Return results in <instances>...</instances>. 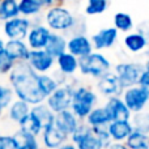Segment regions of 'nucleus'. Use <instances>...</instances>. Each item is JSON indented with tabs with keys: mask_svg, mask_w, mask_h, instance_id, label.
<instances>
[{
	"mask_svg": "<svg viewBox=\"0 0 149 149\" xmlns=\"http://www.w3.org/2000/svg\"><path fill=\"white\" fill-rule=\"evenodd\" d=\"M51 36V30L45 25H34L31 26L28 37V46L30 50H45L47 42Z\"/></svg>",
	"mask_w": 149,
	"mask_h": 149,
	"instance_id": "4468645a",
	"label": "nucleus"
},
{
	"mask_svg": "<svg viewBox=\"0 0 149 149\" xmlns=\"http://www.w3.org/2000/svg\"><path fill=\"white\" fill-rule=\"evenodd\" d=\"M1 115H3V109L0 107V118H1Z\"/></svg>",
	"mask_w": 149,
	"mask_h": 149,
	"instance_id": "c03bdc74",
	"label": "nucleus"
},
{
	"mask_svg": "<svg viewBox=\"0 0 149 149\" xmlns=\"http://www.w3.org/2000/svg\"><path fill=\"white\" fill-rule=\"evenodd\" d=\"M3 88H4V85L0 84V95H1V92H3Z\"/></svg>",
	"mask_w": 149,
	"mask_h": 149,
	"instance_id": "37998d69",
	"label": "nucleus"
},
{
	"mask_svg": "<svg viewBox=\"0 0 149 149\" xmlns=\"http://www.w3.org/2000/svg\"><path fill=\"white\" fill-rule=\"evenodd\" d=\"M71 140L76 149H105L103 143L93 134L92 128L84 122L79 124L77 130L71 136Z\"/></svg>",
	"mask_w": 149,
	"mask_h": 149,
	"instance_id": "0eeeda50",
	"label": "nucleus"
},
{
	"mask_svg": "<svg viewBox=\"0 0 149 149\" xmlns=\"http://www.w3.org/2000/svg\"><path fill=\"white\" fill-rule=\"evenodd\" d=\"M9 82L10 89L18 100L28 105L37 106L46 101V97L42 94L38 86V73L31 70L28 62L16 63L9 73Z\"/></svg>",
	"mask_w": 149,
	"mask_h": 149,
	"instance_id": "f257e3e1",
	"label": "nucleus"
},
{
	"mask_svg": "<svg viewBox=\"0 0 149 149\" xmlns=\"http://www.w3.org/2000/svg\"><path fill=\"white\" fill-rule=\"evenodd\" d=\"M73 90L74 86L72 84L60 85L51 95L46 98V105L54 114L62 113V111L70 110L71 103H72V97H73Z\"/></svg>",
	"mask_w": 149,
	"mask_h": 149,
	"instance_id": "423d86ee",
	"label": "nucleus"
},
{
	"mask_svg": "<svg viewBox=\"0 0 149 149\" xmlns=\"http://www.w3.org/2000/svg\"><path fill=\"white\" fill-rule=\"evenodd\" d=\"M55 3L51 0H47V1L46 0H21L18 3V12H20V15H22V17L28 18L41 13L43 7H47V9H49Z\"/></svg>",
	"mask_w": 149,
	"mask_h": 149,
	"instance_id": "a211bd4d",
	"label": "nucleus"
},
{
	"mask_svg": "<svg viewBox=\"0 0 149 149\" xmlns=\"http://www.w3.org/2000/svg\"><path fill=\"white\" fill-rule=\"evenodd\" d=\"M45 51L51 55L54 59H58L60 55L67 52V39L59 33H51L49 42L45 47Z\"/></svg>",
	"mask_w": 149,
	"mask_h": 149,
	"instance_id": "412c9836",
	"label": "nucleus"
},
{
	"mask_svg": "<svg viewBox=\"0 0 149 149\" xmlns=\"http://www.w3.org/2000/svg\"><path fill=\"white\" fill-rule=\"evenodd\" d=\"M30 105H28L24 101H15L12 102V105L8 109V116H9L10 120L16 122V123H20L29 113H30Z\"/></svg>",
	"mask_w": 149,
	"mask_h": 149,
	"instance_id": "bb28decb",
	"label": "nucleus"
},
{
	"mask_svg": "<svg viewBox=\"0 0 149 149\" xmlns=\"http://www.w3.org/2000/svg\"><path fill=\"white\" fill-rule=\"evenodd\" d=\"M20 16L18 12V3L16 0H4L0 1V20L9 21Z\"/></svg>",
	"mask_w": 149,
	"mask_h": 149,
	"instance_id": "c85d7f7f",
	"label": "nucleus"
},
{
	"mask_svg": "<svg viewBox=\"0 0 149 149\" xmlns=\"http://www.w3.org/2000/svg\"><path fill=\"white\" fill-rule=\"evenodd\" d=\"M98 101V97L90 88L88 86H77L73 90L72 103L70 110L76 115V118L80 122L85 120L86 116L92 113V110L95 107V103Z\"/></svg>",
	"mask_w": 149,
	"mask_h": 149,
	"instance_id": "f03ea898",
	"label": "nucleus"
},
{
	"mask_svg": "<svg viewBox=\"0 0 149 149\" xmlns=\"http://www.w3.org/2000/svg\"><path fill=\"white\" fill-rule=\"evenodd\" d=\"M144 68H145V71H147V72H149V58L147 59V62H145V64H144Z\"/></svg>",
	"mask_w": 149,
	"mask_h": 149,
	"instance_id": "79ce46f5",
	"label": "nucleus"
},
{
	"mask_svg": "<svg viewBox=\"0 0 149 149\" xmlns=\"http://www.w3.org/2000/svg\"><path fill=\"white\" fill-rule=\"evenodd\" d=\"M18 130H22L25 132H29V134L34 135V136H38L39 134H42V127L39 124V122L36 119V116L31 113H29L22 120L18 123Z\"/></svg>",
	"mask_w": 149,
	"mask_h": 149,
	"instance_id": "473e14b6",
	"label": "nucleus"
},
{
	"mask_svg": "<svg viewBox=\"0 0 149 149\" xmlns=\"http://www.w3.org/2000/svg\"><path fill=\"white\" fill-rule=\"evenodd\" d=\"M59 149H76V147H74L72 143H65V144L62 145Z\"/></svg>",
	"mask_w": 149,
	"mask_h": 149,
	"instance_id": "ea45409f",
	"label": "nucleus"
},
{
	"mask_svg": "<svg viewBox=\"0 0 149 149\" xmlns=\"http://www.w3.org/2000/svg\"><path fill=\"white\" fill-rule=\"evenodd\" d=\"M85 123L89 127H101V126H109L111 122L105 106H98V107L93 109L92 113L86 116Z\"/></svg>",
	"mask_w": 149,
	"mask_h": 149,
	"instance_id": "b1692460",
	"label": "nucleus"
},
{
	"mask_svg": "<svg viewBox=\"0 0 149 149\" xmlns=\"http://www.w3.org/2000/svg\"><path fill=\"white\" fill-rule=\"evenodd\" d=\"M130 149H149V135L134 131L124 141Z\"/></svg>",
	"mask_w": 149,
	"mask_h": 149,
	"instance_id": "c756f323",
	"label": "nucleus"
},
{
	"mask_svg": "<svg viewBox=\"0 0 149 149\" xmlns=\"http://www.w3.org/2000/svg\"><path fill=\"white\" fill-rule=\"evenodd\" d=\"M55 59L49 55L45 50H30L28 59V64L31 70L38 74H46L52 67H54Z\"/></svg>",
	"mask_w": 149,
	"mask_h": 149,
	"instance_id": "9d476101",
	"label": "nucleus"
},
{
	"mask_svg": "<svg viewBox=\"0 0 149 149\" xmlns=\"http://www.w3.org/2000/svg\"><path fill=\"white\" fill-rule=\"evenodd\" d=\"M145 71L144 64L141 63H118L114 67V73L116 74L119 82L122 84L123 89L136 86L139 84V80L143 72Z\"/></svg>",
	"mask_w": 149,
	"mask_h": 149,
	"instance_id": "39448f33",
	"label": "nucleus"
},
{
	"mask_svg": "<svg viewBox=\"0 0 149 149\" xmlns=\"http://www.w3.org/2000/svg\"><path fill=\"white\" fill-rule=\"evenodd\" d=\"M130 122H131V124H132L134 131L149 135V110L145 109L144 111L132 114L131 120Z\"/></svg>",
	"mask_w": 149,
	"mask_h": 149,
	"instance_id": "cd10ccee",
	"label": "nucleus"
},
{
	"mask_svg": "<svg viewBox=\"0 0 149 149\" xmlns=\"http://www.w3.org/2000/svg\"><path fill=\"white\" fill-rule=\"evenodd\" d=\"M124 47L128 51H131L132 54H139L143 50H145V47L148 46V41L147 38L141 36L139 33H130L124 37Z\"/></svg>",
	"mask_w": 149,
	"mask_h": 149,
	"instance_id": "a878e982",
	"label": "nucleus"
},
{
	"mask_svg": "<svg viewBox=\"0 0 149 149\" xmlns=\"http://www.w3.org/2000/svg\"><path fill=\"white\" fill-rule=\"evenodd\" d=\"M0 149H17V145H16L13 136L1 135L0 136Z\"/></svg>",
	"mask_w": 149,
	"mask_h": 149,
	"instance_id": "c9c22d12",
	"label": "nucleus"
},
{
	"mask_svg": "<svg viewBox=\"0 0 149 149\" xmlns=\"http://www.w3.org/2000/svg\"><path fill=\"white\" fill-rule=\"evenodd\" d=\"M92 42L86 36H72L67 41V51L77 59L92 54Z\"/></svg>",
	"mask_w": 149,
	"mask_h": 149,
	"instance_id": "dca6fc26",
	"label": "nucleus"
},
{
	"mask_svg": "<svg viewBox=\"0 0 149 149\" xmlns=\"http://www.w3.org/2000/svg\"><path fill=\"white\" fill-rule=\"evenodd\" d=\"M67 139L68 136H65L55 126H51L42 131V141L47 149H59L62 145L65 144Z\"/></svg>",
	"mask_w": 149,
	"mask_h": 149,
	"instance_id": "6ab92c4d",
	"label": "nucleus"
},
{
	"mask_svg": "<svg viewBox=\"0 0 149 149\" xmlns=\"http://www.w3.org/2000/svg\"><path fill=\"white\" fill-rule=\"evenodd\" d=\"M56 64L59 68V72L64 76H73L76 71L79 70V59L70 52H64L56 59Z\"/></svg>",
	"mask_w": 149,
	"mask_h": 149,
	"instance_id": "5701e85b",
	"label": "nucleus"
},
{
	"mask_svg": "<svg viewBox=\"0 0 149 149\" xmlns=\"http://www.w3.org/2000/svg\"><path fill=\"white\" fill-rule=\"evenodd\" d=\"M139 85L140 88H141L143 90H144L145 93L148 94V97H149V72H147V71H144L141 74V77H140V80H139Z\"/></svg>",
	"mask_w": 149,
	"mask_h": 149,
	"instance_id": "e433bc0d",
	"label": "nucleus"
},
{
	"mask_svg": "<svg viewBox=\"0 0 149 149\" xmlns=\"http://www.w3.org/2000/svg\"><path fill=\"white\" fill-rule=\"evenodd\" d=\"M109 7V3L106 0H89L85 7V13L88 16L102 15Z\"/></svg>",
	"mask_w": 149,
	"mask_h": 149,
	"instance_id": "72a5a7b5",
	"label": "nucleus"
},
{
	"mask_svg": "<svg viewBox=\"0 0 149 149\" xmlns=\"http://www.w3.org/2000/svg\"><path fill=\"white\" fill-rule=\"evenodd\" d=\"M118 30L115 28H103L100 29L94 36H92V46L95 50H106V49H111L114 45L116 43L118 39Z\"/></svg>",
	"mask_w": 149,
	"mask_h": 149,
	"instance_id": "ddd939ff",
	"label": "nucleus"
},
{
	"mask_svg": "<svg viewBox=\"0 0 149 149\" xmlns=\"http://www.w3.org/2000/svg\"><path fill=\"white\" fill-rule=\"evenodd\" d=\"M79 70L84 76L101 79L111 70V62L101 52H92L79 59Z\"/></svg>",
	"mask_w": 149,
	"mask_h": 149,
	"instance_id": "20e7f679",
	"label": "nucleus"
},
{
	"mask_svg": "<svg viewBox=\"0 0 149 149\" xmlns=\"http://www.w3.org/2000/svg\"><path fill=\"white\" fill-rule=\"evenodd\" d=\"M38 86H39V90L42 92V94L47 98L49 95H51L60 85L58 84L56 80L52 76H50V74H38Z\"/></svg>",
	"mask_w": 149,
	"mask_h": 149,
	"instance_id": "7c9ffc66",
	"label": "nucleus"
},
{
	"mask_svg": "<svg viewBox=\"0 0 149 149\" xmlns=\"http://www.w3.org/2000/svg\"><path fill=\"white\" fill-rule=\"evenodd\" d=\"M31 29V21L25 17H16L5 21L3 25V31L8 41H24Z\"/></svg>",
	"mask_w": 149,
	"mask_h": 149,
	"instance_id": "1a4fd4ad",
	"label": "nucleus"
},
{
	"mask_svg": "<svg viewBox=\"0 0 149 149\" xmlns=\"http://www.w3.org/2000/svg\"><path fill=\"white\" fill-rule=\"evenodd\" d=\"M80 123L81 122L76 118V115L71 110H65V111H62V113L55 114L54 126L68 137L72 136Z\"/></svg>",
	"mask_w": 149,
	"mask_h": 149,
	"instance_id": "2eb2a0df",
	"label": "nucleus"
},
{
	"mask_svg": "<svg viewBox=\"0 0 149 149\" xmlns=\"http://www.w3.org/2000/svg\"><path fill=\"white\" fill-rule=\"evenodd\" d=\"M17 149H39V143L37 136L25 132L22 130H17L13 135Z\"/></svg>",
	"mask_w": 149,
	"mask_h": 149,
	"instance_id": "393cba45",
	"label": "nucleus"
},
{
	"mask_svg": "<svg viewBox=\"0 0 149 149\" xmlns=\"http://www.w3.org/2000/svg\"><path fill=\"white\" fill-rule=\"evenodd\" d=\"M136 33L141 34L144 38H147V41L149 39V20L147 21H143V22H140L139 25H137V31Z\"/></svg>",
	"mask_w": 149,
	"mask_h": 149,
	"instance_id": "4c0bfd02",
	"label": "nucleus"
},
{
	"mask_svg": "<svg viewBox=\"0 0 149 149\" xmlns=\"http://www.w3.org/2000/svg\"><path fill=\"white\" fill-rule=\"evenodd\" d=\"M97 90L102 95L107 98L111 97H120L123 94L124 89L122 86V84L119 82L118 77L114 72H109L107 74L102 76L101 79H98V82L95 85Z\"/></svg>",
	"mask_w": 149,
	"mask_h": 149,
	"instance_id": "9b49d317",
	"label": "nucleus"
},
{
	"mask_svg": "<svg viewBox=\"0 0 149 149\" xmlns=\"http://www.w3.org/2000/svg\"><path fill=\"white\" fill-rule=\"evenodd\" d=\"M147 107H148V110H149V103H148V106H147Z\"/></svg>",
	"mask_w": 149,
	"mask_h": 149,
	"instance_id": "a18cd8bd",
	"label": "nucleus"
},
{
	"mask_svg": "<svg viewBox=\"0 0 149 149\" xmlns=\"http://www.w3.org/2000/svg\"><path fill=\"white\" fill-rule=\"evenodd\" d=\"M132 132L131 122H111L109 124V135L113 143H124Z\"/></svg>",
	"mask_w": 149,
	"mask_h": 149,
	"instance_id": "aec40b11",
	"label": "nucleus"
},
{
	"mask_svg": "<svg viewBox=\"0 0 149 149\" xmlns=\"http://www.w3.org/2000/svg\"><path fill=\"white\" fill-rule=\"evenodd\" d=\"M107 149H130L124 143H111Z\"/></svg>",
	"mask_w": 149,
	"mask_h": 149,
	"instance_id": "58836bf2",
	"label": "nucleus"
},
{
	"mask_svg": "<svg viewBox=\"0 0 149 149\" xmlns=\"http://www.w3.org/2000/svg\"><path fill=\"white\" fill-rule=\"evenodd\" d=\"M4 47H5L4 41H3V39L0 38V54H1V52H4Z\"/></svg>",
	"mask_w": 149,
	"mask_h": 149,
	"instance_id": "a19ab883",
	"label": "nucleus"
},
{
	"mask_svg": "<svg viewBox=\"0 0 149 149\" xmlns=\"http://www.w3.org/2000/svg\"><path fill=\"white\" fill-rule=\"evenodd\" d=\"M105 109L109 114L110 122H130L131 120V111L127 109L120 97H111L106 101Z\"/></svg>",
	"mask_w": 149,
	"mask_h": 149,
	"instance_id": "f8f14e48",
	"label": "nucleus"
},
{
	"mask_svg": "<svg viewBox=\"0 0 149 149\" xmlns=\"http://www.w3.org/2000/svg\"><path fill=\"white\" fill-rule=\"evenodd\" d=\"M47 28L55 31H70L76 25L77 20L71 13L68 8L63 7L62 4H54L47 9L45 15Z\"/></svg>",
	"mask_w": 149,
	"mask_h": 149,
	"instance_id": "7ed1b4c3",
	"label": "nucleus"
},
{
	"mask_svg": "<svg viewBox=\"0 0 149 149\" xmlns=\"http://www.w3.org/2000/svg\"><path fill=\"white\" fill-rule=\"evenodd\" d=\"M4 52L15 63H20V62H28L30 49H29L28 43H25L24 41H7L5 42Z\"/></svg>",
	"mask_w": 149,
	"mask_h": 149,
	"instance_id": "f3484780",
	"label": "nucleus"
},
{
	"mask_svg": "<svg viewBox=\"0 0 149 149\" xmlns=\"http://www.w3.org/2000/svg\"><path fill=\"white\" fill-rule=\"evenodd\" d=\"M122 101L127 106V109L131 111V114H136L147 109L149 103V97L139 85H136V86L124 89L123 94H122Z\"/></svg>",
	"mask_w": 149,
	"mask_h": 149,
	"instance_id": "6e6552de",
	"label": "nucleus"
},
{
	"mask_svg": "<svg viewBox=\"0 0 149 149\" xmlns=\"http://www.w3.org/2000/svg\"><path fill=\"white\" fill-rule=\"evenodd\" d=\"M30 113L36 116V119L39 122L42 127V131H45L46 128L49 127L54 126L55 123V114L47 107V105H37V106H33L30 109Z\"/></svg>",
	"mask_w": 149,
	"mask_h": 149,
	"instance_id": "4be33fe9",
	"label": "nucleus"
},
{
	"mask_svg": "<svg viewBox=\"0 0 149 149\" xmlns=\"http://www.w3.org/2000/svg\"><path fill=\"white\" fill-rule=\"evenodd\" d=\"M16 63L8 56L5 52L0 54V74H7L10 73V71L13 70Z\"/></svg>",
	"mask_w": 149,
	"mask_h": 149,
	"instance_id": "f704fd0d",
	"label": "nucleus"
},
{
	"mask_svg": "<svg viewBox=\"0 0 149 149\" xmlns=\"http://www.w3.org/2000/svg\"><path fill=\"white\" fill-rule=\"evenodd\" d=\"M114 28L122 33H128L134 29V20L128 13L118 12L114 15Z\"/></svg>",
	"mask_w": 149,
	"mask_h": 149,
	"instance_id": "2f4dec72",
	"label": "nucleus"
}]
</instances>
